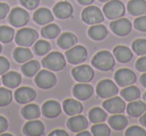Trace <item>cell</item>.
I'll use <instances>...</instances> for the list:
<instances>
[{
	"instance_id": "obj_1",
	"label": "cell",
	"mask_w": 146,
	"mask_h": 136,
	"mask_svg": "<svg viewBox=\"0 0 146 136\" xmlns=\"http://www.w3.org/2000/svg\"><path fill=\"white\" fill-rule=\"evenodd\" d=\"M91 64L101 71H110L115 65V57L109 51L101 50L93 56Z\"/></svg>"
},
{
	"instance_id": "obj_2",
	"label": "cell",
	"mask_w": 146,
	"mask_h": 136,
	"mask_svg": "<svg viewBox=\"0 0 146 136\" xmlns=\"http://www.w3.org/2000/svg\"><path fill=\"white\" fill-rule=\"evenodd\" d=\"M42 66L51 71H60L66 66V60L62 53L53 51L42 59Z\"/></svg>"
},
{
	"instance_id": "obj_3",
	"label": "cell",
	"mask_w": 146,
	"mask_h": 136,
	"mask_svg": "<svg viewBox=\"0 0 146 136\" xmlns=\"http://www.w3.org/2000/svg\"><path fill=\"white\" fill-rule=\"evenodd\" d=\"M37 38H38L37 31L32 28H28V27L19 29L15 34V42L17 43V45L23 47L32 46L37 40Z\"/></svg>"
},
{
	"instance_id": "obj_4",
	"label": "cell",
	"mask_w": 146,
	"mask_h": 136,
	"mask_svg": "<svg viewBox=\"0 0 146 136\" xmlns=\"http://www.w3.org/2000/svg\"><path fill=\"white\" fill-rule=\"evenodd\" d=\"M103 13L106 18L114 20L125 14V6L120 0H109L103 6Z\"/></svg>"
},
{
	"instance_id": "obj_5",
	"label": "cell",
	"mask_w": 146,
	"mask_h": 136,
	"mask_svg": "<svg viewBox=\"0 0 146 136\" xmlns=\"http://www.w3.org/2000/svg\"><path fill=\"white\" fill-rule=\"evenodd\" d=\"M34 82L41 89H50L57 83V78L54 73L48 69L39 70L35 75Z\"/></svg>"
},
{
	"instance_id": "obj_6",
	"label": "cell",
	"mask_w": 146,
	"mask_h": 136,
	"mask_svg": "<svg viewBox=\"0 0 146 136\" xmlns=\"http://www.w3.org/2000/svg\"><path fill=\"white\" fill-rule=\"evenodd\" d=\"M81 18L83 22L89 25L99 24L104 21L103 12L98 7L93 5H88L81 13Z\"/></svg>"
},
{
	"instance_id": "obj_7",
	"label": "cell",
	"mask_w": 146,
	"mask_h": 136,
	"mask_svg": "<svg viewBox=\"0 0 146 136\" xmlns=\"http://www.w3.org/2000/svg\"><path fill=\"white\" fill-rule=\"evenodd\" d=\"M87 49L82 45H74L65 52L67 61L71 64H80L87 59Z\"/></svg>"
},
{
	"instance_id": "obj_8",
	"label": "cell",
	"mask_w": 146,
	"mask_h": 136,
	"mask_svg": "<svg viewBox=\"0 0 146 136\" xmlns=\"http://www.w3.org/2000/svg\"><path fill=\"white\" fill-rule=\"evenodd\" d=\"M119 92L118 87L112 80L103 79L99 81L96 86V93L100 98L107 99V98L113 97Z\"/></svg>"
},
{
	"instance_id": "obj_9",
	"label": "cell",
	"mask_w": 146,
	"mask_h": 136,
	"mask_svg": "<svg viewBox=\"0 0 146 136\" xmlns=\"http://www.w3.org/2000/svg\"><path fill=\"white\" fill-rule=\"evenodd\" d=\"M29 21V13L21 7H15L9 12L8 22L14 27H22Z\"/></svg>"
},
{
	"instance_id": "obj_10",
	"label": "cell",
	"mask_w": 146,
	"mask_h": 136,
	"mask_svg": "<svg viewBox=\"0 0 146 136\" xmlns=\"http://www.w3.org/2000/svg\"><path fill=\"white\" fill-rule=\"evenodd\" d=\"M73 78L77 82H85L88 83L90 82L94 77V70L89 65H79L77 67H74L71 71Z\"/></svg>"
},
{
	"instance_id": "obj_11",
	"label": "cell",
	"mask_w": 146,
	"mask_h": 136,
	"mask_svg": "<svg viewBox=\"0 0 146 136\" xmlns=\"http://www.w3.org/2000/svg\"><path fill=\"white\" fill-rule=\"evenodd\" d=\"M110 28L118 36H126L132 30V23L127 18H117L110 22Z\"/></svg>"
},
{
	"instance_id": "obj_12",
	"label": "cell",
	"mask_w": 146,
	"mask_h": 136,
	"mask_svg": "<svg viewBox=\"0 0 146 136\" xmlns=\"http://www.w3.org/2000/svg\"><path fill=\"white\" fill-rule=\"evenodd\" d=\"M114 80L121 87L132 85L136 81V75L132 70L128 68H121L114 74Z\"/></svg>"
},
{
	"instance_id": "obj_13",
	"label": "cell",
	"mask_w": 146,
	"mask_h": 136,
	"mask_svg": "<svg viewBox=\"0 0 146 136\" xmlns=\"http://www.w3.org/2000/svg\"><path fill=\"white\" fill-rule=\"evenodd\" d=\"M103 108L107 112L111 114H117V113H123L125 110L126 104L124 99H122L121 97H113L107 98L105 101L102 103Z\"/></svg>"
},
{
	"instance_id": "obj_14",
	"label": "cell",
	"mask_w": 146,
	"mask_h": 136,
	"mask_svg": "<svg viewBox=\"0 0 146 136\" xmlns=\"http://www.w3.org/2000/svg\"><path fill=\"white\" fill-rule=\"evenodd\" d=\"M36 97V91L33 88L28 86H23V87L17 88L14 93V98L16 102L19 104H27L35 99Z\"/></svg>"
},
{
	"instance_id": "obj_15",
	"label": "cell",
	"mask_w": 146,
	"mask_h": 136,
	"mask_svg": "<svg viewBox=\"0 0 146 136\" xmlns=\"http://www.w3.org/2000/svg\"><path fill=\"white\" fill-rule=\"evenodd\" d=\"M73 95L76 99L78 100H87L93 94L94 90L92 85L89 83H85V82H79V83L75 84L73 86Z\"/></svg>"
},
{
	"instance_id": "obj_16",
	"label": "cell",
	"mask_w": 146,
	"mask_h": 136,
	"mask_svg": "<svg viewBox=\"0 0 146 136\" xmlns=\"http://www.w3.org/2000/svg\"><path fill=\"white\" fill-rule=\"evenodd\" d=\"M67 127L73 132H80L88 127V120L84 115L76 114L67 120Z\"/></svg>"
},
{
	"instance_id": "obj_17",
	"label": "cell",
	"mask_w": 146,
	"mask_h": 136,
	"mask_svg": "<svg viewBox=\"0 0 146 136\" xmlns=\"http://www.w3.org/2000/svg\"><path fill=\"white\" fill-rule=\"evenodd\" d=\"M23 134L28 136H40L44 134V124L39 120H29L23 126Z\"/></svg>"
},
{
	"instance_id": "obj_18",
	"label": "cell",
	"mask_w": 146,
	"mask_h": 136,
	"mask_svg": "<svg viewBox=\"0 0 146 136\" xmlns=\"http://www.w3.org/2000/svg\"><path fill=\"white\" fill-rule=\"evenodd\" d=\"M53 14L59 19H68L73 15V7L67 1H60L53 7Z\"/></svg>"
},
{
	"instance_id": "obj_19",
	"label": "cell",
	"mask_w": 146,
	"mask_h": 136,
	"mask_svg": "<svg viewBox=\"0 0 146 136\" xmlns=\"http://www.w3.org/2000/svg\"><path fill=\"white\" fill-rule=\"evenodd\" d=\"M61 105L56 100H48L43 103L41 107L42 115L47 118H55L60 115L61 113Z\"/></svg>"
},
{
	"instance_id": "obj_20",
	"label": "cell",
	"mask_w": 146,
	"mask_h": 136,
	"mask_svg": "<svg viewBox=\"0 0 146 136\" xmlns=\"http://www.w3.org/2000/svg\"><path fill=\"white\" fill-rule=\"evenodd\" d=\"M33 20L38 25H46L54 20L52 12L46 7H41L37 9L33 14Z\"/></svg>"
},
{
	"instance_id": "obj_21",
	"label": "cell",
	"mask_w": 146,
	"mask_h": 136,
	"mask_svg": "<svg viewBox=\"0 0 146 136\" xmlns=\"http://www.w3.org/2000/svg\"><path fill=\"white\" fill-rule=\"evenodd\" d=\"M63 110L67 115L73 116L81 113L83 110V105L78 100L68 98V99H65L63 102Z\"/></svg>"
},
{
	"instance_id": "obj_22",
	"label": "cell",
	"mask_w": 146,
	"mask_h": 136,
	"mask_svg": "<svg viewBox=\"0 0 146 136\" xmlns=\"http://www.w3.org/2000/svg\"><path fill=\"white\" fill-rule=\"evenodd\" d=\"M22 78L15 71H7L2 75V83L7 88H16L21 84Z\"/></svg>"
},
{
	"instance_id": "obj_23",
	"label": "cell",
	"mask_w": 146,
	"mask_h": 136,
	"mask_svg": "<svg viewBox=\"0 0 146 136\" xmlns=\"http://www.w3.org/2000/svg\"><path fill=\"white\" fill-rule=\"evenodd\" d=\"M128 115L131 117H139L146 111V103L141 100H133L130 101L129 104L126 106Z\"/></svg>"
},
{
	"instance_id": "obj_24",
	"label": "cell",
	"mask_w": 146,
	"mask_h": 136,
	"mask_svg": "<svg viewBox=\"0 0 146 136\" xmlns=\"http://www.w3.org/2000/svg\"><path fill=\"white\" fill-rule=\"evenodd\" d=\"M78 42V39L75 34H73L71 32H64L61 35H59L58 39H57V45L60 47L61 49H69L76 45Z\"/></svg>"
},
{
	"instance_id": "obj_25",
	"label": "cell",
	"mask_w": 146,
	"mask_h": 136,
	"mask_svg": "<svg viewBox=\"0 0 146 136\" xmlns=\"http://www.w3.org/2000/svg\"><path fill=\"white\" fill-rule=\"evenodd\" d=\"M127 10L133 16L146 14V1L145 0H130L127 4Z\"/></svg>"
},
{
	"instance_id": "obj_26",
	"label": "cell",
	"mask_w": 146,
	"mask_h": 136,
	"mask_svg": "<svg viewBox=\"0 0 146 136\" xmlns=\"http://www.w3.org/2000/svg\"><path fill=\"white\" fill-rule=\"evenodd\" d=\"M113 54L115 59H117L121 63L129 62L133 57V53L129 49V47L124 46V45H118L114 47Z\"/></svg>"
},
{
	"instance_id": "obj_27",
	"label": "cell",
	"mask_w": 146,
	"mask_h": 136,
	"mask_svg": "<svg viewBox=\"0 0 146 136\" xmlns=\"http://www.w3.org/2000/svg\"><path fill=\"white\" fill-rule=\"evenodd\" d=\"M108 31L102 24H94L88 29V36L95 41H101L106 38Z\"/></svg>"
},
{
	"instance_id": "obj_28",
	"label": "cell",
	"mask_w": 146,
	"mask_h": 136,
	"mask_svg": "<svg viewBox=\"0 0 146 136\" xmlns=\"http://www.w3.org/2000/svg\"><path fill=\"white\" fill-rule=\"evenodd\" d=\"M41 110L37 104L34 103H27L24 107L21 109V115L23 116V118L27 120H32V119H37L40 116Z\"/></svg>"
},
{
	"instance_id": "obj_29",
	"label": "cell",
	"mask_w": 146,
	"mask_h": 136,
	"mask_svg": "<svg viewBox=\"0 0 146 136\" xmlns=\"http://www.w3.org/2000/svg\"><path fill=\"white\" fill-rule=\"evenodd\" d=\"M108 123H109L110 127L113 128L114 130L120 131L128 125V119L126 116L121 115V113H117L111 115L108 118Z\"/></svg>"
},
{
	"instance_id": "obj_30",
	"label": "cell",
	"mask_w": 146,
	"mask_h": 136,
	"mask_svg": "<svg viewBox=\"0 0 146 136\" xmlns=\"http://www.w3.org/2000/svg\"><path fill=\"white\" fill-rule=\"evenodd\" d=\"M39 70H40V63L33 59L24 62V64L21 66V71L26 77H33L36 75Z\"/></svg>"
},
{
	"instance_id": "obj_31",
	"label": "cell",
	"mask_w": 146,
	"mask_h": 136,
	"mask_svg": "<svg viewBox=\"0 0 146 136\" xmlns=\"http://www.w3.org/2000/svg\"><path fill=\"white\" fill-rule=\"evenodd\" d=\"M13 57H14L15 61L19 63H24L26 61L32 59L33 57V53L27 47H23V46H19L17 48L14 49L13 51Z\"/></svg>"
},
{
	"instance_id": "obj_32",
	"label": "cell",
	"mask_w": 146,
	"mask_h": 136,
	"mask_svg": "<svg viewBox=\"0 0 146 136\" xmlns=\"http://www.w3.org/2000/svg\"><path fill=\"white\" fill-rule=\"evenodd\" d=\"M89 121L92 123H100V122H104L108 117L107 112L105 109H102L100 107H93L89 110Z\"/></svg>"
},
{
	"instance_id": "obj_33",
	"label": "cell",
	"mask_w": 146,
	"mask_h": 136,
	"mask_svg": "<svg viewBox=\"0 0 146 136\" xmlns=\"http://www.w3.org/2000/svg\"><path fill=\"white\" fill-rule=\"evenodd\" d=\"M140 95H141V93H140V89L137 87V86L129 85V86H126L124 89L121 90L122 98L128 102L139 99Z\"/></svg>"
},
{
	"instance_id": "obj_34",
	"label": "cell",
	"mask_w": 146,
	"mask_h": 136,
	"mask_svg": "<svg viewBox=\"0 0 146 136\" xmlns=\"http://www.w3.org/2000/svg\"><path fill=\"white\" fill-rule=\"evenodd\" d=\"M61 29L57 24L48 23L41 29V35L46 39H54L60 35Z\"/></svg>"
},
{
	"instance_id": "obj_35",
	"label": "cell",
	"mask_w": 146,
	"mask_h": 136,
	"mask_svg": "<svg viewBox=\"0 0 146 136\" xmlns=\"http://www.w3.org/2000/svg\"><path fill=\"white\" fill-rule=\"evenodd\" d=\"M15 36V31L12 27L0 26V42L9 43L13 40Z\"/></svg>"
},
{
	"instance_id": "obj_36",
	"label": "cell",
	"mask_w": 146,
	"mask_h": 136,
	"mask_svg": "<svg viewBox=\"0 0 146 136\" xmlns=\"http://www.w3.org/2000/svg\"><path fill=\"white\" fill-rule=\"evenodd\" d=\"M91 133L94 136H109L111 134V129L105 123H95L91 127Z\"/></svg>"
},
{
	"instance_id": "obj_37",
	"label": "cell",
	"mask_w": 146,
	"mask_h": 136,
	"mask_svg": "<svg viewBox=\"0 0 146 136\" xmlns=\"http://www.w3.org/2000/svg\"><path fill=\"white\" fill-rule=\"evenodd\" d=\"M51 45L46 40H38L36 43H34L33 46V50L34 53L38 56H43V55L47 54L50 51Z\"/></svg>"
},
{
	"instance_id": "obj_38",
	"label": "cell",
	"mask_w": 146,
	"mask_h": 136,
	"mask_svg": "<svg viewBox=\"0 0 146 136\" xmlns=\"http://www.w3.org/2000/svg\"><path fill=\"white\" fill-rule=\"evenodd\" d=\"M12 101V92L6 87H0V107H5Z\"/></svg>"
},
{
	"instance_id": "obj_39",
	"label": "cell",
	"mask_w": 146,
	"mask_h": 136,
	"mask_svg": "<svg viewBox=\"0 0 146 136\" xmlns=\"http://www.w3.org/2000/svg\"><path fill=\"white\" fill-rule=\"evenodd\" d=\"M132 50L137 55H146V39L138 38L132 43Z\"/></svg>"
},
{
	"instance_id": "obj_40",
	"label": "cell",
	"mask_w": 146,
	"mask_h": 136,
	"mask_svg": "<svg viewBox=\"0 0 146 136\" xmlns=\"http://www.w3.org/2000/svg\"><path fill=\"white\" fill-rule=\"evenodd\" d=\"M126 136H146V131L144 128L137 125L130 126L125 131Z\"/></svg>"
},
{
	"instance_id": "obj_41",
	"label": "cell",
	"mask_w": 146,
	"mask_h": 136,
	"mask_svg": "<svg viewBox=\"0 0 146 136\" xmlns=\"http://www.w3.org/2000/svg\"><path fill=\"white\" fill-rule=\"evenodd\" d=\"M134 27L136 30L141 31V32H145L146 31V14L140 15L134 20Z\"/></svg>"
},
{
	"instance_id": "obj_42",
	"label": "cell",
	"mask_w": 146,
	"mask_h": 136,
	"mask_svg": "<svg viewBox=\"0 0 146 136\" xmlns=\"http://www.w3.org/2000/svg\"><path fill=\"white\" fill-rule=\"evenodd\" d=\"M19 2L24 8L28 10H33L39 5L40 0H19Z\"/></svg>"
},
{
	"instance_id": "obj_43",
	"label": "cell",
	"mask_w": 146,
	"mask_h": 136,
	"mask_svg": "<svg viewBox=\"0 0 146 136\" xmlns=\"http://www.w3.org/2000/svg\"><path fill=\"white\" fill-rule=\"evenodd\" d=\"M9 67H10V63H9L8 59L3 56H0V75H3L5 72L8 71Z\"/></svg>"
},
{
	"instance_id": "obj_44",
	"label": "cell",
	"mask_w": 146,
	"mask_h": 136,
	"mask_svg": "<svg viewBox=\"0 0 146 136\" xmlns=\"http://www.w3.org/2000/svg\"><path fill=\"white\" fill-rule=\"evenodd\" d=\"M135 66L138 71L146 72V55H143L139 59H137V61L135 63Z\"/></svg>"
},
{
	"instance_id": "obj_45",
	"label": "cell",
	"mask_w": 146,
	"mask_h": 136,
	"mask_svg": "<svg viewBox=\"0 0 146 136\" xmlns=\"http://www.w3.org/2000/svg\"><path fill=\"white\" fill-rule=\"evenodd\" d=\"M9 13V5L6 3L0 2V20L6 17V15Z\"/></svg>"
},
{
	"instance_id": "obj_46",
	"label": "cell",
	"mask_w": 146,
	"mask_h": 136,
	"mask_svg": "<svg viewBox=\"0 0 146 136\" xmlns=\"http://www.w3.org/2000/svg\"><path fill=\"white\" fill-rule=\"evenodd\" d=\"M8 128V121L4 116L0 115V134L4 133Z\"/></svg>"
},
{
	"instance_id": "obj_47",
	"label": "cell",
	"mask_w": 146,
	"mask_h": 136,
	"mask_svg": "<svg viewBox=\"0 0 146 136\" xmlns=\"http://www.w3.org/2000/svg\"><path fill=\"white\" fill-rule=\"evenodd\" d=\"M50 136H68V133L62 129H55L49 134Z\"/></svg>"
},
{
	"instance_id": "obj_48",
	"label": "cell",
	"mask_w": 146,
	"mask_h": 136,
	"mask_svg": "<svg viewBox=\"0 0 146 136\" xmlns=\"http://www.w3.org/2000/svg\"><path fill=\"white\" fill-rule=\"evenodd\" d=\"M140 83L142 84L143 87L146 88V72H144V73L140 76Z\"/></svg>"
},
{
	"instance_id": "obj_49",
	"label": "cell",
	"mask_w": 146,
	"mask_h": 136,
	"mask_svg": "<svg viewBox=\"0 0 146 136\" xmlns=\"http://www.w3.org/2000/svg\"><path fill=\"white\" fill-rule=\"evenodd\" d=\"M94 0H77V2L81 5H90L93 3Z\"/></svg>"
},
{
	"instance_id": "obj_50",
	"label": "cell",
	"mask_w": 146,
	"mask_h": 136,
	"mask_svg": "<svg viewBox=\"0 0 146 136\" xmlns=\"http://www.w3.org/2000/svg\"><path fill=\"white\" fill-rule=\"evenodd\" d=\"M139 121H140V123H141L142 125L145 126V127H146V111L144 112V113L141 115V117H140Z\"/></svg>"
},
{
	"instance_id": "obj_51",
	"label": "cell",
	"mask_w": 146,
	"mask_h": 136,
	"mask_svg": "<svg viewBox=\"0 0 146 136\" xmlns=\"http://www.w3.org/2000/svg\"><path fill=\"white\" fill-rule=\"evenodd\" d=\"M77 136H91V133H90L89 131H84V130H82V131H80V132H77Z\"/></svg>"
},
{
	"instance_id": "obj_52",
	"label": "cell",
	"mask_w": 146,
	"mask_h": 136,
	"mask_svg": "<svg viewBox=\"0 0 146 136\" xmlns=\"http://www.w3.org/2000/svg\"><path fill=\"white\" fill-rule=\"evenodd\" d=\"M0 136H12V134H10V133H1V134H0Z\"/></svg>"
},
{
	"instance_id": "obj_53",
	"label": "cell",
	"mask_w": 146,
	"mask_h": 136,
	"mask_svg": "<svg viewBox=\"0 0 146 136\" xmlns=\"http://www.w3.org/2000/svg\"><path fill=\"white\" fill-rule=\"evenodd\" d=\"M143 99L146 101V91H145V93H144V95H143Z\"/></svg>"
},
{
	"instance_id": "obj_54",
	"label": "cell",
	"mask_w": 146,
	"mask_h": 136,
	"mask_svg": "<svg viewBox=\"0 0 146 136\" xmlns=\"http://www.w3.org/2000/svg\"><path fill=\"white\" fill-rule=\"evenodd\" d=\"M100 2H107V1H109V0H99Z\"/></svg>"
},
{
	"instance_id": "obj_55",
	"label": "cell",
	"mask_w": 146,
	"mask_h": 136,
	"mask_svg": "<svg viewBox=\"0 0 146 136\" xmlns=\"http://www.w3.org/2000/svg\"><path fill=\"white\" fill-rule=\"evenodd\" d=\"M1 51H2V45L0 44V53H1Z\"/></svg>"
},
{
	"instance_id": "obj_56",
	"label": "cell",
	"mask_w": 146,
	"mask_h": 136,
	"mask_svg": "<svg viewBox=\"0 0 146 136\" xmlns=\"http://www.w3.org/2000/svg\"><path fill=\"white\" fill-rule=\"evenodd\" d=\"M0 82H1V79H0Z\"/></svg>"
}]
</instances>
